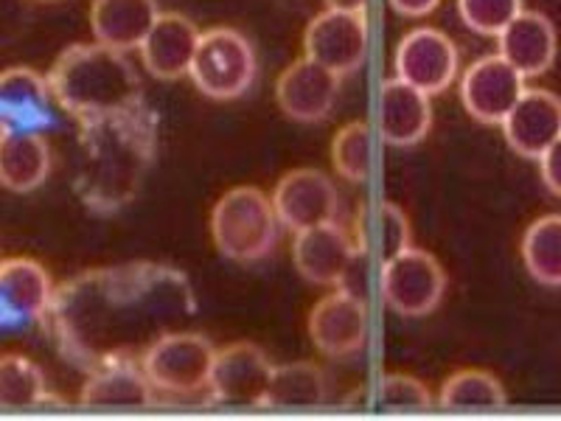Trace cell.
Instances as JSON below:
<instances>
[{"mask_svg": "<svg viewBox=\"0 0 561 421\" xmlns=\"http://www.w3.org/2000/svg\"><path fill=\"white\" fill-rule=\"evenodd\" d=\"M273 368L275 365L270 363L262 345L248 340L230 343L214 357L208 390L219 405L228 408H264Z\"/></svg>", "mask_w": 561, "mask_h": 421, "instance_id": "cell-9", "label": "cell"}, {"mask_svg": "<svg viewBox=\"0 0 561 421\" xmlns=\"http://www.w3.org/2000/svg\"><path fill=\"white\" fill-rule=\"evenodd\" d=\"M374 234H377L379 255L390 259V255L402 253L413 242V234H410V223L404 217V210L393 203H382L377 208V225H374Z\"/></svg>", "mask_w": 561, "mask_h": 421, "instance_id": "cell-32", "label": "cell"}, {"mask_svg": "<svg viewBox=\"0 0 561 421\" xmlns=\"http://www.w3.org/2000/svg\"><path fill=\"white\" fill-rule=\"evenodd\" d=\"M388 3L402 18H427L440 7V0H388Z\"/></svg>", "mask_w": 561, "mask_h": 421, "instance_id": "cell-34", "label": "cell"}, {"mask_svg": "<svg viewBox=\"0 0 561 421\" xmlns=\"http://www.w3.org/2000/svg\"><path fill=\"white\" fill-rule=\"evenodd\" d=\"M325 9H345V12H365L368 0H323Z\"/></svg>", "mask_w": 561, "mask_h": 421, "instance_id": "cell-35", "label": "cell"}, {"mask_svg": "<svg viewBox=\"0 0 561 421\" xmlns=\"http://www.w3.org/2000/svg\"><path fill=\"white\" fill-rule=\"evenodd\" d=\"M154 402V388L140 363H107L90 371L82 385L79 405L84 408H149Z\"/></svg>", "mask_w": 561, "mask_h": 421, "instance_id": "cell-22", "label": "cell"}, {"mask_svg": "<svg viewBox=\"0 0 561 421\" xmlns=\"http://www.w3.org/2000/svg\"><path fill=\"white\" fill-rule=\"evenodd\" d=\"M497 54L511 68L519 70L525 79H536L553 68L559 37H556V26L545 14L525 12L523 9L497 34Z\"/></svg>", "mask_w": 561, "mask_h": 421, "instance_id": "cell-19", "label": "cell"}, {"mask_svg": "<svg viewBox=\"0 0 561 421\" xmlns=\"http://www.w3.org/2000/svg\"><path fill=\"white\" fill-rule=\"evenodd\" d=\"M210 239L230 262L253 264L273 253L278 242V217L273 200L255 185H237L210 210Z\"/></svg>", "mask_w": 561, "mask_h": 421, "instance_id": "cell-4", "label": "cell"}, {"mask_svg": "<svg viewBox=\"0 0 561 421\" xmlns=\"http://www.w3.org/2000/svg\"><path fill=\"white\" fill-rule=\"evenodd\" d=\"M0 127H3V115H0Z\"/></svg>", "mask_w": 561, "mask_h": 421, "instance_id": "cell-36", "label": "cell"}, {"mask_svg": "<svg viewBox=\"0 0 561 421\" xmlns=\"http://www.w3.org/2000/svg\"><path fill=\"white\" fill-rule=\"evenodd\" d=\"M519 250L530 278L545 287H561V214L534 219L523 234Z\"/></svg>", "mask_w": 561, "mask_h": 421, "instance_id": "cell-27", "label": "cell"}, {"mask_svg": "<svg viewBox=\"0 0 561 421\" xmlns=\"http://www.w3.org/2000/svg\"><path fill=\"white\" fill-rule=\"evenodd\" d=\"M51 174V147L37 129L0 127V185L28 194Z\"/></svg>", "mask_w": 561, "mask_h": 421, "instance_id": "cell-20", "label": "cell"}, {"mask_svg": "<svg viewBox=\"0 0 561 421\" xmlns=\"http://www.w3.org/2000/svg\"><path fill=\"white\" fill-rule=\"evenodd\" d=\"M379 293L385 307L402 318H424L435 312L447 293V273L427 250L410 244L382 262Z\"/></svg>", "mask_w": 561, "mask_h": 421, "instance_id": "cell-6", "label": "cell"}, {"mask_svg": "<svg viewBox=\"0 0 561 421\" xmlns=\"http://www.w3.org/2000/svg\"><path fill=\"white\" fill-rule=\"evenodd\" d=\"M508 405L503 383L491 371L483 368H463L455 371L447 383L440 385L438 408L440 410H500Z\"/></svg>", "mask_w": 561, "mask_h": 421, "instance_id": "cell-26", "label": "cell"}, {"mask_svg": "<svg viewBox=\"0 0 561 421\" xmlns=\"http://www.w3.org/2000/svg\"><path fill=\"white\" fill-rule=\"evenodd\" d=\"M519 12H523V0H458L463 26L483 37H497Z\"/></svg>", "mask_w": 561, "mask_h": 421, "instance_id": "cell-30", "label": "cell"}, {"mask_svg": "<svg viewBox=\"0 0 561 421\" xmlns=\"http://www.w3.org/2000/svg\"><path fill=\"white\" fill-rule=\"evenodd\" d=\"M500 127L514 152L539 160L561 135V99L553 90L525 88Z\"/></svg>", "mask_w": 561, "mask_h": 421, "instance_id": "cell-16", "label": "cell"}, {"mask_svg": "<svg viewBox=\"0 0 561 421\" xmlns=\"http://www.w3.org/2000/svg\"><path fill=\"white\" fill-rule=\"evenodd\" d=\"M45 79L54 102L77 118L118 113L144 102L140 79L127 54L102 43H77L65 48Z\"/></svg>", "mask_w": 561, "mask_h": 421, "instance_id": "cell-3", "label": "cell"}, {"mask_svg": "<svg viewBox=\"0 0 561 421\" xmlns=\"http://www.w3.org/2000/svg\"><path fill=\"white\" fill-rule=\"evenodd\" d=\"M379 135L388 147L404 149L415 147L419 140L427 138L433 127V104L427 93L415 90L402 79H388L379 88Z\"/></svg>", "mask_w": 561, "mask_h": 421, "instance_id": "cell-18", "label": "cell"}, {"mask_svg": "<svg viewBox=\"0 0 561 421\" xmlns=\"http://www.w3.org/2000/svg\"><path fill=\"white\" fill-rule=\"evenodd\" d=\"M54 281L48 270L34 259L18 255L0 262V309L18 318H39L54 298Z\"/></svg>", "mask_w": 561, "mask_h": 421, "instance_id": "cell-24", "label": "cell"}, {"mask_svg": "<svg viewBox=\"0 0 561 421\" xmlns=\"http://www.w3.org/2000/svg\"><path fill=\"white\" fill-rule=\"evenodd\" d=\"M273 208L278 225L293 234L337 219L340 194L334 183L318 169H293L275 183Z\"/></svg>", "mask_w": 561, "mask_h": 421, "instance_id": "cell-12", "label": "cell"}, {"mask_svg": "<svg viewBox=\"0 0 561 421\" xmlns=\"http://www.w3.org/2000/svg\"><path fill=\"white\" fill-rule=\"evenodd\" d=\"M357 242L343 225L325 223L295 234V268L314 287H340L345 270L354 262Z\"/></svg>", "mask_w": 561, "mask_h": 421, "instance_id": "cell-15", "label": "cell"}, {"mask_svg": "<svg viewBox=\"0 0 561 421\" xmlns=\"http://www.w3.org/2000/svg\"><path fill=\"white\" fill-rule=\"evenodd\" d=\"M525 77L500 54L474 59L460 79V102L474 122L500 127L511 107L523 96Z\"/></svg>", "mask_w": 561, "mask_h": 421, "instance_id": "cell-11", "label": "cell"}, {"mask_svg": "<svg viewBox=\"0 0 561 421\" xmlns=\"http://www.w3.org/2000/svg\"><path fill=\"white\" fill-rule=\"evenodd\" d=\"M199 29L178 12H160L144 43L138 45L144 68L158 82H178L188 77L194 52L199 43Z\"/></svg>", "mask_w": 561, "mask_h": 421, "instance_id": "cell-17", "label": "cell"}, {"mask_svg": "<svg viewBox=\"0 0 561 421\" xmlns=\"http://www.w3.org/2000/svg\"><path fill=\"white\" fill-rule=\"evenodd\" d=\"M340 96V77L314 59H295L275 82V102L287 118L298 124H318L334 110Z\"/></svg>", "mask_w": 561, "mask_h": 421, "instance_id": "cell-14", "label": "cell"}, {"mask_svg": "<svg viewBox=\"0 0 561 421\" xmlns=\"http://www.w3.org/2000/svg\"><path fill=\"white\" fill-rule=\"evenodd\" d=\"M307 332L314 349L325 357H351L359 354L368 340V309L365 298L337 289L325 295L312 307L307 320Z\"/></svg>", "mask_w": 561, "mask_h": 421, "instance_id": "cell-13", "label": "cell"}, {"mask_svg": "<svg viewBox=\"0 0 561 421\" xmlns=\"http://www.w3.org/2000/svg\"><path fill=\"white\" fill-rule=\"evenodd\" d=\"M214 357L217 349L205 334L174 329L149 345L140 357V368L160 394L188 396L208 388Z\"/></svg>", "mask_w": 561, "mask_h": 421, "instance_id": "cell-7", "label": "cell"}, {"mask_svg": "<svg viewBox=\"0 0 561 421\" xmlns=\"http://www.w3.org/2000/svg\"><path fill=\"white\" fill-rule=\"evenodd\" d=\"M458 65L460 57L453 39L430 26L404 34L393 57L396 77L427 96H438L455 82Z\"/></svg>", "mask_w": 561, "mask_h": 421, "instance_id": "cell-10", "label": "cell"}, {"mask_svg": "<svg viewBox=\"0 0 561 421\" xmlns=\"http://www.w3.org/2000/svg\"><path fill=\"white\" fill-rule=\"evenodd\" d=\"M304 52L340 79L357 73L368 57V18L365 12L325 9L304 32Z\"/></svg>", "mask_w": 561, "mask_h": 421, "instance_id": "cell-8", "label": "cell"}, {"mask_svg": "<svg viewBox=\"0 0 561 421\" xmlns=\"http://www.w3.org/2000/svg\"><path fill=\"white\" fill-rule=\"evenodd\" d=\"M255 73H259L255 48L242 32L219 26L199 34L188 70L199 93L217 102H233L253 88Z\"/></svg>", "mask_w": 561, "mask_h": 421, "instance_id": "cell-5", "label": "cell"}, {"mask_svg": "<svg viewBox=\"0 0 561 421\" xmlns=\"http://www.w3.org/2000/svg\"><path fill=\"white\" fill-rule=\"evenodd\" d=\"M48 79L32 68H9L0 73V115L3 127L37 129L51 118Z\"/></svg>", "mask_w": 561, "mask_h": 421, "instance_id": "cell-23", "label": "cell"}, {"mask_svg": "<svg viewBox=\"0 0 561 421\" xmlns=\"http://www.w3.org/2000/svg\"><path fill=\"white\" fill-rule=\"evenodd\" d=\"M158 14V0H93L90 29L96 43L127 54L144 43Z\"/></svg>", "mask_w": 561, "mask_h": 421, "instance_id": "cell-21", "label": "cell"}, {"mask_svg": "<svg viewBox=\"0 0 561 421\" xmlns=\"http://www.w3.org/2000/svg\"><path fill=\"white\" fill-rule=\"evenodd\" d=\"M48 399L37 363L23 354H0V410H32Z\"/></svg>", "mask_w": 561, "mask_h": 421, "instance_id": "cell-28", "label": "cell"}, {"mask_svg": "<svg viewBox=\"0 0 561 421\" xmlns=\"http://www.w3.org/2000/svg\"><path fill=\"white\" fill-rule=\"evenodd\" d=\"M329 402V385L325 374L314 363H287L275 365L270 377L264 408L298 410L323 408Z\"/></svg>", "mask_w": 561, "mask_h": 421, "instance_id": "cell-25", "label": "cell"}, {"mask_svg": "<svg viewBox=\"0 0 561 421\" xmlns=\"http://www.w3.org/2000/svg\"><path fill=\"white\" fill-rule=\"evenodd\" d=\"M539 172H542V183L548 185L556 197H561V135L539 158Z\"/></svg>", "mask_w": 561, "mask_h": 421, "instance_id": "cell-33", "label": "cell"}, {"mask_svg": "<svg viewBox=\"0 0 561 421\" xmlns=\"http://www.w3.org/2000/svg\"><path fill=\"white\" fill-rule=\"evenodd\" d=\"M377 394L382 408L396 410V413L433 408V394H430L427 385L419 383L415 377H408V374H385L379 379Z\"/></svg>", "mask_w": 561, "mask_h": 421, "instance_id": "cell-31", "label": "cell"}, {"mask_svg": "<svg viewBox=\"0 0 561 421\" xmlns=\"http://www.w3.org/2000/svg\"><path fill=\"white\" fill-rule=\"evenodd\" d=\"M77 192L93 214L110 217L138 197L158 147V115L147 102L79 118Z\"/></svg>", "mask_w": 561, "mask_h": 421, "instance_id": "cell-2", "label": "cell"}, {"mask_svg": "<svg viewBox=\"0 0 561 421\" xmlns=\"http://www.w3.org/2000/svg\"><path fill=\"white\" fill-rule=\"evenodd\" d=\"M334 172L348 183H365L374 172V140L365 122L345 124L332 140Z\"/></svg>", "mask_w": 561, "mask_h": 421, "instance_id": "cell-29", "label": "cell"}, {"mask_svg": "<svg viewBox=\"0 0 561 421\" xmlns=\"http://www.w3.org/2000/svg\"><path fill=\"white\" fill-rule=\"evenodd\" d=\"M197 315L192 284L180 270L129 262L88 270L54 289L48 332L65 360L84 371L147 354L149 345Z\"/></svg>", "mask_w": 561, "mask_h": 421, "instance_id": "cell-1", "label": "cell"}]
</instances>
